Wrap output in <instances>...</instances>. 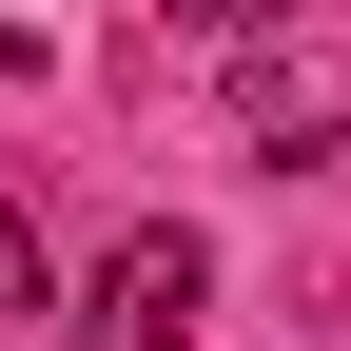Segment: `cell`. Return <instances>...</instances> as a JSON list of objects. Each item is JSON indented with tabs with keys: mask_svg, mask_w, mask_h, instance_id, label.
<instances>
[{
	"mask_svg": "<svg viewBox=\"0 0 351 351\" xmlns=\"http://www.w3.org/2000/svg\"><path fill=\"white\" fill-rule=\"evenodd\" d=\"M39 313H59V254H39V215H0V351H20Z\"/></svg>",
	"mask_w": 351,
	"mask_h": 351,
	"instance_id": "7a4b0ae2",
	"label": "cell"
},
{
	"mask_svg": "<svg viewBox=\"0 0 351 351\" xmlns=\"http://www.w3.org/2000/svg\"><path fill=\"white\" fill-rule=\"evenodd\" d=\"M78 313H98V351H176V332L215 313V254L176 234V215H137V234L98 254V293H78Z\"/></svg>",
	"mask_w": 351,
	"mask_h": 351,
	"instance_id": "6da1fadb",
	"label": "cell"
}]
</instances>
